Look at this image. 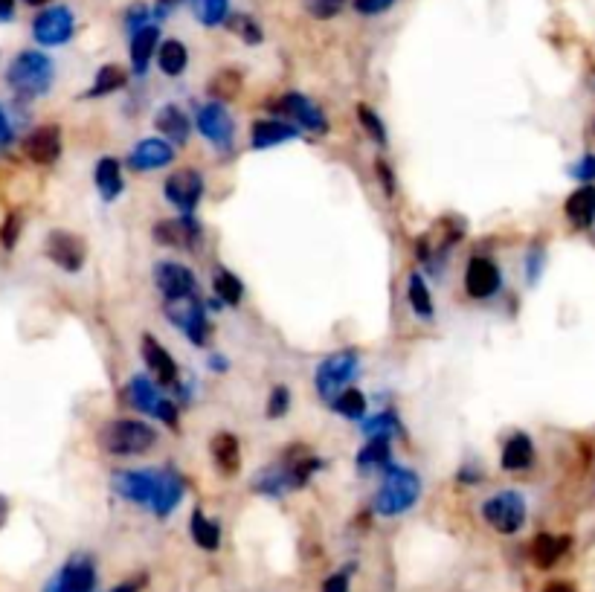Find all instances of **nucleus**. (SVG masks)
<instances>
[{
  "label": "nucleus",
  "mask_w": 595,
  "mask_h": 592,
  "mask_svg": "<svg viewBox=\"0 0 595 592\" xmlns=\"http://www.w3.org/2000/svg\"><path fill=\"white\" fill-rule=\"evenodd\" d=\"M96 584H99L96 561L88 552H76L56 569L44 592H96Z\"/></svg>",
  "instance_id": "0eeeda50"
},
{
  "label": "nucleus",
  "mask_w": 595,
  "mask_h": 592,
  "mask_svg": "<svg viewBox=\"0 0 595 592\" xmlns=\"http://www.w3.org/2000/svg\"><path fill=\"white\" fill-rule=\"evenodd\" d=\"M18 236H21V215L12 212V215L3 221V227H0V241H3L6 250H12V247L18 244Z\"/></svg>",
  "instance_id": "de8ad7c7"
},
{
  "label": "nucleus",
  "mask_w": 595,
  "mask_h": 592,
  "mask_svg": "<svg viewBox=\"0 0 595 592\" xmlns=\"http://www.w3.org/2000/svg\"><path fill=\"white\" fill-rule=\"evenodd\" d=\"M224 24H227L230 32L241 35L244 44H262V30H259V24L253 18H247V15H230Z\"/></svg>",
  "instance_id": "79ce46f5"
},
{
  "label": "nucleus",
  "mask_w": 595,
  "mask_h": 592,
  "mask_svg": "<svg viewBox=\"0 0 595 592\" xmlns=\"http://www.w3.org/2000/svg\"><path fill=\"white\" fill-rule=\"evenodd\" d=\"M253 491L256 494H265V497H282V494L294 491V482H291V474H288L285 462L276 465V468H265L262 474L256 476Z\"/></svg>",
  "instance_id": "7c9ffc66"
},
{
  "label": "nucleus",
  "mask_w": 595,
  "mask_h": 592,
  "mask_svg": "<svg viewBox=\"0 0 595 592\" xmlns=\"http://www.w3.org/2000/svg\"><path fill=\"white\" fill-rule=\"evenodd\" d=\"M125 82H128V73H125L119 64H105V67H99V73H96V79H93V88H90L85 96L96 99V96L117 93V90L125 88Z\"/></svg>",
  "instance_id": "72a5a7b5"
},
{
  "label": "nucleus",
  "mask_w": 595,
  "mask_h": 592,
  "mask_svg": "<svg viewBox=\"0 0 595 592\" xmlns=\"http://www.w3.org/2000/svg\"><path fill=\"white\" fill-rule=\"evenodd\" d=\"M169 163H175V148L169 146L166 140H157V137L137 143L128 154L131 172H154V169H163Z\"/></svg>",
  "instance_id": "f3484780"
},
{
  "label": "nucleus",
  "mask_w": 595,
  "mask_h": 592,
  "mask_svg": "<svg viewBox=\"0 0 595 592\" xmlns=\"http://www.w3.org/2000/svg\"><path fill=\"white\" fill-rule=\"evenodd\" d=\"M12 143V125H9V117L6 111L0 108V148H6Z\"/></svg>",
  "instance_id": "5fc2aeb1"
},
{
  "label": "nucleus",
  "mask_w": 595,
  "mask_h": 592,
  "mask_svg": "<svg viewBox=\"0 0 595 592\" xmlns=\"http://www.w3.org/2000/svg\"><path fill=\"white\" fill-rule=\"evenodd\" d=\"M76 32V18L67 6H53L35 15L32 21V38L41 47H61L73 38Z\"/></svg>",
  "instance_id": "6e6552de"
},
{
  "label": "nucleus",
  "mask_w": 595,
  "mask_h": 592,
  "mask_svg": "<svg viewBox=\"0 0 595 592\" xmlns=\"http://www.w3.org/2000/svg\"><path fill=\"white\" fill-rule=\"evenodd\" d=\"M389 6H395V0H355V9L360 15H381Z\"/></svg>",
  "instance_id": "3c124183"
},
{
  "label": "nucleus",
  "mask_w": 595,
  "mask_h": 592,
  "mask_svg": "<svg viewBox=\"0 0 595 592\" xmlns=\"http://www.w3.org/2000/svg\"><path fill=\"white\" fill-rule=\"evenodd\" d=\"M157 41H160V30L146 24L143 30H137L131 35V64H134V73L143 76L149 70L151 56L157 53Z\"/></svg>",
  "instance_id": "a878e982"
},
{
  "label": "nucleus",
  "mask_w": 595,
  "mask_h": 592,
  "mask_svg": "<svg viewBox=\"0 0 595 592\" xmlns=\"http://www.w3.org/2000/svg\"><path fill=\"white\" fill-rule=\"evenodd\" d=\"M24 3H27V6H44L47 0H24Z\"/></svg>",
  "instance_id": "680f3d73"
},
{
  "label": "nucleus",
  "mask_w": 595,
  "mask_h": 592,
  "mask_svg": "<svg viewBox=\"0 0 595 592\" xmlns=\"http://www.w3.org/2000/svg\"><path fill=\"white\" fill-rule=\"evenodd\" d=\"M297 137V125H288V122H279V119H259V122H253V128H250V146L253 148L282 146V143H291V140H297Z\"/></svg>",
  "instance_id": "412c9836"
},
{
  "label": "nucleus",
  "mask_w": 595,
  "mask_h": 592,
  "mask_svg": "<svg viewBox=\"0 0 595 592\" xmlns=\"http://www.w3.org/2000/svg\"><path fill=\"white\" fill-rule=\"evenodd\" d=\"M56 79L53 59L41 50H21L6 67V85L18 99H38L44 96Z\"/></svg>",
  "instance_id": "f257e3e1"
},
{
  "label": "nucleus",
  "mask_w": 595,
  "mask_h": 592,
  "mask_svg": "<svg viewBox=\"0 0 595 592\" xmlns=\"http://www.w3.org/2000/svg\"><path fill=\"white\" fill-rule=\"evenodd\" d=\"M543 262H546L543 247H532V250H529V256H526V279H529V285H535L537 279H540V273H543Z\"/></svg>",
  "instance_id": "09e8293b"
},
{
  "label": "nucleus",
  "mask_w": 595,
  "mask_h": 592,
  "mask_svg": "<svg viewBox=\"0 0 595 592\" xmlns=\"http://www.w3.org/2000/svg\"><path fill=\"white\" fill-rule=\"evenodd\" d=\"M189 532H192V540L198 549L204 552H215L221 546V526L204 514V508H195L192 511V520H189Z\"/></svg>",
  "instance_id": "c85d7f7f"
},
{
  "label": "nucleus",
  "mask_w": 595,
  "mask_h": 592,
  "mask_svg": "<svg viewBox=\"0 0 595 592\" xmlns=\"http://www.w3.org/2000/svg\"><path fill=\"white\" fill-rule=\"evenodd\" d=\"M291 410V389L288 386H273L268 395V418H285Z\"/></svg>",
  "instance_id": "37998d69"
},
{
  "label": "nucleus",
  "mask_w": 595,
  "mask_h": 592,
  "mask_svg": "<svg viewBox=\"0 0 595 592\" xmlns=\"http://www.w3.org/2000/svg\"><path fill=\"white\" fill-rule=\"evenodd\" d=\"M352 572H355V566L331 572L326 581H323V592H349L352 590Z\"/></svg>",
  "instance_id": "49530a36"
},
{
  "label": "nucleus",
  "mask_w": 595,
  "mask_h": 592,
  "mask_svg": "<svg viewBox=\"0 0 595 592\" xmlns=\"http://www.w3.org/2000/svg\"><path fill=\"white\" fill-rule=\"evenodd\" d=\"M154 128L175 146H186L189 134H192V122L180 111L178 105H163L154 117Z\"/></svg>",
  "instance_id": "5701e85b"
},
{
  "label": "nucleus",
  "mask_w": 595,
  "mask_h": 592,
  "mask_svg": "<svg viewBox=\"0 0 595 592\" xmlns=\"http://www.w3.org/2000/svg\"><path fill=\"white\" fill-rule=\"evenodd\" d=\"M392 459V444L384 436H372L369 442L360 447L357 453V468L360 471H375V468H387Z\"/></svg>",
  "instance_id": "2f4dec72"
},
{
  "label": "nucleus",
  "mask_w": 595,
  "mask_h": 592,
  "mask_svg": "<svg viewBox=\"0 0 595 592\" xmlns=\"http://www.w3.org/2000/svg\"><path fill=\"white\" fill-rule=\"evenodd\" d=\"M24 154L30 157L32 163L50 166L61 157V128L59 125H41L27 134L24 140Z\"/></svg>",
  "instance_id": "a211bd4d"
},
{
  "label": "nucleus",
  "mask_w": 595,
  "mask_h": 592,
  "mask_svg": "<svg viewBox=\"0 0 595 592\" xmlns=\"http://www.w3.org/2000/svg\"><path fill=\"white\" fill-rule=\"evenodd\" d=\"M569 549V537L561 534H537L535 543H532V561L540 569H552L555 563L561 561Z\"/></svg>",
  "instance_id": "cd10ccee"
},
{
  "label": "nucleus",
  "mask_w": 595,
  "mask_h": 592,
  "mask_svg": "<svg viewBox=\"0 0 595 592\" xmlns=\"http://www.w3.org/2000/svg\"><path fill=\"white\" fill-rule=\"evenodd\" d=\"M143 584H146V575H137V578H128V581H122L117 587H111L108 592H140Z\"/></svg>",
  "instance_id": "864d4df0"
},
{
  "label": "nucleus",
  "mask_w": 595,
  "mask_h": 592,
  "mask_svg": "<svg viewBox=\"0 0 595 592\" xmlns=\"http://www.w3.org/2000/svg\"><path fill=\"white\" fill-rule=\"evenodd\" d=\"M163 311H166L169 323L180 328L192 340V346H207L212 326L207 320V308H204V302L198 296L192 294L180 296V299H166Z\"/></svg>",
  "instance_id": "39448f33"
},
{
  "label": "nucleus",
  "mask_w": 595,
  "mask_h": 592,
  "mask_svg": "<svg viewBox=\"0 0 595 592\" xmlns=\"http://www.w3.org/2000/svg\"><path fill=\"white\" fill-rule=\"evenodd\" d=\"M343 3H346V0H305V9H308L314 18L328 21V18H334V15L343 9Z\"/></svg>",
  "instance_id": "c03bdc74"
},
{
  "label": "nucleus",
  "mask_w": 595,
  "mask_h": 592,
  "mask_svg": "<svg viewBox=\"0 0 595 592\" xmlns=\"http://www.w3.org/2000/svg\"><path fill=\"white\" fill-rule=\"evenodd\" d=\"M154 418H160L163 424H169V427H178V407L172 404V401H166V398H160L157 401V407H154Z\"/></svg>",
  "instance_id": "8fccbe9b"
},
{
  "label": "nucleus",
  "mask_w": 595,
  "mask_h": 592,
  "mask_svg": "<svg viewBox=\"0 0 595 592\" xmlns=\"http://www.w3.org/2000/svg\"><path fill=\"white\" fill-rule=\"evenodd\" d=\"M209 453H212V462L218 468V474L236 476L241 468V444L233 433H218L212 444H209Z\"/></svg>",
  "instance_id": "b1692460"
},
{
  "label": "nucleus",
  "mask_w": 595,
  "mask_h": 592,
  "mask_svg": "<svg viewBox=\"0 0 595 592\" xmlns=\"http://www.w3.org/2000/svg\"><path fill=\"white\" fill-rule=\"evenodd\" d=\"M125 395H128V404H131L134 410H140V413H149V415L154 413L157 401L163 398V395H160V389L151 384L146 375H134V378L128 381Z\"/></svg>",
  "instance_id": "c756f323"
},
{
  "label": "nucleus",
  "mask_w": 595,
  "mask_h": 592,
  "mask_svg": "<svg viewBox=\"0 0 595 592\" xmlns=\"http://www.w3.org/2000/svg\"><path fill=\"white\" fill-rule=\"evenodd\" d=\"M357 122H360V128H363L378 146H387V125H384V119L378 117V111H375L372 105H366V102L357 105Z\"/></svg>",
  "instance_id": "4c0bfd02"
},
{
  "label": "nucleus",
  "mask_w": 595,
  "mask_h": 592,
  "mask_svg": "<svg viewBox=\"0 0 595 592\" xmlns=\"http://www.w3.org/2000/svg\"><path fill=\"white\" fill-rule=\"evenodd\" d=\"M543 592H575V590H572L569 584H564V581H552V584H549Z\"/></svg>",
  "instance_id": "bf43d9fd"
},
{
  "label": "nucleus",
  "mask_w": 595,
  "mask_h": 592,
  "mask_svg": "<svg viewBox=\"0 0 595 592\" xmlns=\"http://www.w3.org/2000/svg\"><path fill=\"white\" fill-rule=\"evenodd\" d=\"M360 369V355L355 349H343V352H334L328 355L320 366H317V375H314V386H317V395L331 404L346 386L349 381L357 375Z\"/></svg>",
  "instance_id": "20e7f679"
},
{
  "label": "nucleus",
  "mask_w": 595,
  "mask_h": 592,
  "mask_svg": "<svg viewBox=\"0 0 595 592\" xmlns=\"http://www.w3.org/2000/svg\"><path fill=\"white\" fill-rule=\"evenodd\" d=\"M456 479H459V482H465V485H476V482L482 479V471H479V468H474V465H465V468L456 474Z\"/></svg>",
  "instance_id": "6e6d98bb"
},
{
  "label": "nucleus",
  "mask_w": 595,
  "mask_h": 592,
  "mask_svg": "<svg viewBox=\"0 0 595 592\" xmlns=\"http://www.w3.org/2000/svg\"><path fill=\"white\" fill-rule=\"evenodd\" d=\"M195 122H198V131H201L218 151H230V148H233L236 125H233V117L227 114V108H224L221 102H207V105H201Z\"/></svg>",
  "instance_id": "9b49d317"
},
{
  "label": "nucleus",
  "mask_w": 595,
  "mask_h": 592,
  "mask_svg": "<svg viewBox=\"0 0 595 592\" xmlns=\"http://www.w3.org/2000/svg\"><path fill=\"white\" fill-rule=\"evenodd\" d=\"M163 192H166L169 204H175L180 209V215H192L201 195H204V178L195 169H180V172L166 178Z\"/></svg>",
  "instance_id": "f8f14e48"
},
{
  "label": "nucleus",
  "mask_w": 595,
  "mask_h": 592,
  "mask_svg": "<svg viewBox=\"0 0 595 592\" xmlns=\"http://www.w3.org/2000/svg\"><path fill=\"white\" fill-rule=\"evenodd\" d=\"M6 517H9V500H6V497H0V526L6 523Z\"/></svg>",
  "instance_id": "052dcab7"
},
{
  "label": "nucleus",
  "mask_w": 595,
  "mask_h": 592,
  "mask_svg": "<svg viewBox=\"0 0 595 592\" xmlns=\"http://www.w3.org/2000/svg\"><path fill=\"white\" fill-rule=\"evenodd\" d=\"M157 64H160V70L166 76H180L186 70V64H189V53H186V47L180 41H175V38L172 41H163L160 50H157Z\"/></svg>",
  "instance_id": "f704fd0d"
},
{
  "label": "nucleus",
  "mask_w": 595,
  "mask_h": 592,
  "mask_svg": "<svg viewBox=\"0 0 595 592\" xmlns=\"http://www.w3.org/2000/svg\"><path fill=\"white\" fill-rule=\"evenodd\" d=\"M212 291L215 296L224 302V305H238L241 302V296H244V282L238 279L236 273H230V270H215V279H212Z\"/></svg>",
  "instance_id": "c9c22d12"
},
{
  "label": "nucleus",
  "mask_w": 595,
  "mask_h": 592,
  "mask_svg": "<svg viewBox=\"0 0 595 592\" xmlns=\"http://www.w3.org/2000/svg\"><path fill=\"white\" fill-rule=\"evenodd\" d=\"M111 488L128 503L149 505L151 494H154V474L151 471H117L111 476Z\"/></svg>",
  "instance_id": "6ab92c4d"
},
{
  "label": "nucleus",
  "mask_w": 595,
  "mask_h": 592,
  "mask_svg": "<svg viewBox=\"0 0 595 592\" xmlns=\"http://www.w3.org/2000/svg\"><path fill=\"white\" fill-rule=\"evenodd\" d=\"M503 288V273L485 256H474L465 267V291L471 299H491Z\"/></svg>",
  "instance_id": "ddd939ff"
},
{
  "label": "nucleus",
  "mask_w": 595,
  "mask_h": 592,
  "mask_svg": "<svg viewBox=\"0 0 595 592\" xmlns=\"http://www.w3.org/2000/svg\"><path fill=\"white\" fill-rule=\"evenodd\" d=\"M421 497V479L416 471L410 468H398V465H387V476L384 485L375 494V514L381 517H398L404 511H410Z\"/></svg>",
  "instance_id": "f03ea898"
},
{
  "label": "nucleus",
  "mask_w": 595,
  "mask_h": 592,
  "mask_svg": "<svg viewBox=\"0 0 595 592\" xmlns=\"http://www.w3.org/2000/svg\"><path fill=\"white\" fill-rule=\"evenodd\" d=\"M276 111L294 117L297 119V125L308 128V131L328 134V119L323 117V111H320L311 99H305L302 93H285L282 99H276Z\"/></svg>",
  "instance_id": "2eb2a0df"
},
{
  "label": "nucleus",
  "mask_w": 595,
  "mask_h": 592,
  "mask_svg": "<svg viewBox=\"0 0 595 592\" xmlns=\"http://www.w3.org/2000/svg\"><path fill=\"white\" fill-rule=\"evenodd\" d=\"M500 465L503 471H526L535 465V444L526 433H514L503 447V456H500Z\"/></svg>",
  "instance_id": "393cba45"
},
{
  "label": "nucleus",
  "mask_w": 595,
  "mask_h": 592,
  "mask_svg": "<svg viewBox=\"0 0 595 592\" xmlns=\"http://www.w3.org/2000/svg\"><path fill=\"white\" fill-rule=\"evenodd\" d=\"M566 218L575 230H587L595 221V186L584 183L566 198Z\"/></svg>",
  "instance_id": "4be33fe9"
},
{
  "label": "nucleus",
  "mask_w": 595,
  "mask_h": 592,
  "mask_svg": "<svg viewBox=\"0 0 595 592\" xmlns=\"http://www.w3.org/2000/svg\"><path fill=\"white\" fill-rule=\"evenodd\" d=\"M407 302L421 320H433V314H436L433 296H430V288L421 273H410V279H407Z\"/></svg>",
  "instance_id": "473e14b6"
},
{
  "label": "nucleus",
  "mask_w": 595,
  "mask_h": 592,
  "mask_svg": "<svg viewBox=\"0 0 595 592\" xmlns=\"http://www.w3.org/2000/svg\"><path fill=\"white\" fill-rule=\"evenodd\" d=\"M157 3H160V6H166V9H169V6H175V3H178V0H157Z\"/></svg>",
  "instance_id": "e2e57ef3"
},
{
  "label": "nucleus",
  "mask_w": 595,
  "mask_h": 592,
  "mask_svg": "<svg viewBox=\"0 0 595 592\" xmlns=\"http://www.w3.org/2000/svg\"><path fill=\"white\" fill-rule=\"evenodd\" d=\"M375 172H378V178H381L384 192H387V195H395V172L389 169L387 160H378V163H375Z\"/></svg>",
  "instance_id": "603ef678"
},
{
  "label": "nucleus",
  "mask_w": 595,
  "mask_h": 592,
  "mask_svg": "<svg viewBox=\"0 0 595 592\" xmlns=\"http://www.w3.org/2000/svg\"><path fill=\"white\" fill-rule=\"evenodd\" d=\"M227 366H230V363H227V357H221V355L209 357V369H212V372H227Z\"/></svg>",
  "instance_id": "13d9d810"
},
{
  "label": "nucleus",
  "mask_w": 595,
  "mask_h": 592,
  "mask_svg": "<svg viewBox=\"0 0 595 592\" xmlns=\"http://www.w3.org/2000/svg\"><path fill=\"white\" fill-rule=\"evenodd\" d=\"M569 175H572V180H578L581 186H584V183H593L595 180V154H584L578 163H572V166H569Z\"/></svg>",
  "instance_id": "a18cd8bd"
},
{
  "label": "nucleus",
  "mask_w": 595,
  "mask_h": 592,
  "mask_svg": "<svg viewBox=\"0 0 595 592\" xmlns=\"http://www.w3.org/2000/svg\"><path fill=\"white\" fill-rule=\"evenodd\" d=\"M331 407L337 410L340 415H346V418H352V421H360L363 415H366V395L360 392V389H343L334 401H331Z\"/></svg>",
  "instance_id": "58836bf2"
},
{
  "label": "nucleus",
  "mask_w": 595,
  "mask_h": 592,
  "mask_svg": "<svg viewBox=\"0 0 595 592\" xmlns=\"http://www.w3.org/2000/svg\"><path fill=\"white\" fill-rule=\"evenodd\" d=\"M157 442V430L137 418H117L102 424L99 447L111 456H140Z\"/></svg>",
  "instance_id": "7ed1b4c3"
},
{
  "label": "nucleus",
  "mask_w": 595,
  "mask_h": 592,
  "mask_svg": "<svg viewBox=\"0 0 595 592\" xmlns=\"http://www.w3.org/2000/svg\"><path fill=\"white\" fill-rule=\"evenodd\" d=\"M154 241L157 244H166V247H178L186 253H195L198 244L204 241V230L201 224L192 218V215H180V218H169V221H160L154 224Z\"/></svg>",
  "instance_id": "9d476101"
},
{
  "label": "nucleus",
  "mask_w": 595,
  "mask_h": 592,
  "mask_svg": "<svg viewBox=\"0 0 595 592\" xmlns=\"http://www.w3.org/2000/svg\"><path fill=\"white\" fill-rule=\"evenodd\" d=\"M47 259L56 267H61L64 273H79L85 267V259H88V244L76 233L53 230L47 236Z\"/></svg>",
  "instance_id": "1a4fd4ad"
},
{
  "label": "nucleus",
  "mask_w": 595,
  "mask_h": 592,
  "mask_svg": "<svg viewBox=\"0 0 595 592\" xmlns=\"http://www.w3.org/2000/svg\"><path fill=\"white\" fill-rule=\"evenodd\" d=\"M183 500V479L175 468L157 471L154 474V494H151L149 508L157 517H169Z\"/></svg>",
  "instance_id": "dca6fc26"
},
{
  "label": "nucleus",
  "mask_w": 595,
  "mask_h": 592,
  "mask_svg": "<svg viewBox=\"0 0 595 592\" xmlns=\"http://www.w3.org/2000/svg\"><path fill=\"white\" fill-rule=\"evenodd\" d=\"M363 433L372 439V436H384V439H392V436H401L404 433V427H401V421H398V415L387 410V413L375 415V418H369V421H363Z\"/></svg>",
  "instance_id": "ea45409f"
},
{
  "label": "nucleus",
  "mask_w": 595,
  "mask_h": 592,
  "mask_svg": "<svg viewBox=\"0 0 595 592\" xmlns=\"http://www.w3.org/2000/svg\"><path fill=\"white\" fill-rule=\"evenodd\" d=\"M154 282H157V291L166 299H180V296H192L198 291L195 273L178 262H160L154 267Z\"/></svg>",
  "instance_id": "4468645a"
},
{
  "label": "nucleus",
  "mask_w": 595,
  "mask_h": 592,
  "mask_svg": "<svg viewBox=\"0 0 595 592\" xmlns=\"http://www.w3.org/2000/svg\"><path fill=\"white\" fill-rule=\"evenodd\" d=\"M192 12L204 27H221L230 18V0H195Z\"/></svg>",
  "instance_id": "e433bc0d"
},
{
  "label": "nucleus",
  "mask_w": 595,
  "mask_h": 592,
  "mask_svg": "<svg viewBox=\"0 0 595 592\" xmlns=\"http://www.w3.org/2000/svg\"><path fill=\"white\" fill-rule=\"evenodd\" d=\"M15 18V0H0V21Z\"/></svg>",
  "instance_id": "4d7b16f0"
},
{
  "label": "nucleus",
  "mask_w": 595,
  "mask_h": 592,
  "mask_svg": "<svg viewBox=\"0 0 595 592\" xmlns=\"http://www.w3.org/2000/svg\"><path fill=\"white\" fill-rule=\"evenodd\" d=\"M93 180H96V189H99L102 201H108V204L117 201L119 195H122V166H119V160H114V157H102V160L96 163Z\"/></svg>",
  "instance_id": "bb28decb"
},
{
  "label": "nucleus",
  "mask_w": 595,
  "mask_h": 592,
  "mask_svg": "<svg viewBox=\"0 0 595 592\" xmlns=\"http://www.w3.org/2000/svg\"><path fill=\"white\" fill-rule=\"evenodd\" d=\"M143 360L160 386H178V363L151 334L143 337Z\"/></svg>",
  "instance_id": "aec40b11"
},
{
  "label": "nucleus",
  "mask_w": 595,
  "mask_h": 592,
  "mask_svg": "<svg viewBox=\"0 0 595 592\" xmlns=\"http://www.w3.org/2000/svg\"><path fill=\"white\" fill-rule=\"evenodd\" d=\"M238 90H241V73H238V70H221V73L209 82V93H212L218 102L236 99Z\"/></svg>",
  "instance_id": "a19ab883"
},
{
  "label": "nucleus",
  "mask_w": 595,
  "mask_h": 592,
  "mask_svg": "<svg viewBox=\"0 0 595 592\" xmlns=\"http://www.w3.org/2000/svg\"><path fill=\"white\" fill-rule=\"evenodd\" d=\"M526 500L517 491H500L482 503V517L497 534H517L526 526Z\"/></svg>",
  "instance_id": "423d86ee"
}]
</instances>
